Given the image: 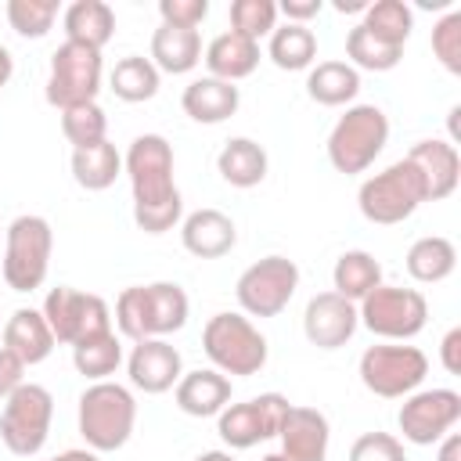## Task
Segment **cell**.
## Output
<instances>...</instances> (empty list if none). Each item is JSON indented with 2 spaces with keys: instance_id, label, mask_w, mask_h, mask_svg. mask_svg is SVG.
<instances>
[{
  "instance_id": "6da1fadb",
  "label": "cell",
  "mask_w": 461,
  "mask_h": 461,
  "mask_svg": "<svg viewBox=\"0 0 461 461\" xmlns=\"http://www.w3.org/2000/svg\"><path fill=\"white\" fill-rule=\"evenodd\" d=\"M173 144L162 133H140L122 155V173L130 176L133 223L144 234H166L184 220V198L173 180Z\"/></svg>"
},
{
  "instance_id": "7a4b0ae2",
  "label": "cell",
  "mask_w": 461,
  "mask_h": 461,
  "mask_svg": "<svg viewBox=\"0 0 461 461\" xmlns=\"http://www.w3.org/2000/svg\"><path fill=\"white\" fill-rule=\"evenodd\" d=\"M191 303L187 292L176 281H151V285H130L115 299V328L119 335L144 342V339H166L187 324Z\"/></svg>"
},
{
  "instance_id": "3957f363",
  "label": "cell",
  "mask_w": 461,
  "mask_h": 461,
  "mask_svg": "<svg viewBox=\"0 0 461 461\" xmlns=\"http://www.w3.org/2000/svg\"><path fill=\"white\" fill-rule=\"evenodd\" d=\"M76 425H79V436L86 439L90 450H97V454L122 450L133 436V425H137V400L126 385H119L112 378L90 382L79 393Z\"/></svg>"
},
{
  "instance_id": "277c9868",
  "label": "cell",
  "mask_w": 461,
  "mask_h": 461,
  "mask_svg": "<svg viewBox=\"0 0 461 461\" xmlns=\"http://www.w3.org/2000/svg\"><path fill=\"white\" fill-rule=\"evenodd\" d=\"M385 144H389V115L378 104H349L331 126L324 151L339 173L357 176L371 169V162L382 155Z\"/></svg>"
},
{
  "instance_id": "5b68a950",
  "label": "cell",
  "mask_w": 461,
  "mask_h": 461,
  "mask_svg": "<svg viewBox=\"0 0 461 461\" xmlns=\"http://www.w3.org/2000/svg\"><path fill=\"white\" fill-rule=\"evenodd\" d=\"M50 252H54L50 223L36 212L14 216L4 230V263H0L4 285L11 292H36L47 281Z\"/></svg>"
},
{
  "instance_id": "8992f818",
  "label": "cell",
  "mask_w": 461,
  "mask_h": 461,
  "mask_svg": "<svg viewBox=\"0 0 461 461\" xmlns=\"http://www.w3.org/2000/svg\"><path fill=\"white\" fill-rule=\"evenodd\" d=\"M202 349L220 375L252 378L267 367V339L245 313H212L202 328Z\"/></svg>"
},
{
  "instance_id": "52a82bcc",
  "label": "cell",
  "mask_w": 461,
  "mask_h": 461,
  "mask_svg": "<svg viewBox=\"0 0 461 461\" xmlns=\"http://www.w3.org/2000/svg\"><path fill=\"white\" fill-rule=\"evenodd\" d=\"M421 202H425V184H421V173L407 158L385 166L382 173H371L357 191L360 216L378 227L411 220Z\"/></svg>"
},
{
  "instance_id": "ba28073f",
  "label": "cell",
  "mask_w": 461,
  "mask_h": 461,
  "mask_svg": "<svg viewBox=\"0 0 461 461\" xmlns=\"http://www.w3.org/2000/svg\"><path fill=\"white\" fill-rule=\"evenodd\" d=\"M357 317L382 342H411L429 324V299L418 288L378 285L357 303Z\"/></svg>"
},
{
  "instance_id": "9c48e42d",
  "label": "cell",
  "mask_w": 461,
  "mask_h": 461,
  "mask_svg": "<svg viewBox=\"0 0 461 461\" xmlns=\"http://www.w3.org/2000/svg\"><path fill=\"white\" fill-rule=\"evenodd\" d=\"M357 375L367 393H375L382 400H403L414 389H421V382L429 375V357L407 342H378L360 353Z\"/></svg>"
},
{
  "instance_id": "30bf717a",
  "label": "cell",
  "mask_w": 461,
  "mask_h": 461,
  "mask_svg": "<svg viewBox=\"0 0 461 461\" xmlns=\"http://www.w3.org/2000/svg\"><path fill=\"white\" fill-rule=\"evenodd\" d=\"M54 421V396L50 389L25 382L18 385L0 407V439L14 457H32L43 450Z\"/></svg>"
},
{
  "instance_id": "8fae6325",
  "label": "cell",
  "mask_w": 461,
  "mask_h": 461,
  "mask_svg": "<svg viewBox=\"0 0 461 461\" xmlns=\"http://www.w3.org/2000/svg\"><path fill=\"white\" fill-rule=\"evenodd\" d=\"M101 79H104V61L101 50L83 47V43H61L50 54V72H47V104L65 112L76 104H90L101 94Z\"/></svg>"
},
{
  "instance_id": "7c38bea8",
  "label": "cell",
  "mask_w": 461,
  "mask_h": 461,
  "mask_svg": "<svg viewBox=\"0 0 461 461\" xmlns=\"http://www.w3.org/2000/svg\"><path fill=\"white\" fill-rule=\"evenodd\" d=\"M40 313L47 317L50 324V335L54 342L61 346H76L83 339H94V335H104V331H115L112 328V310L101 295L94 292H79V288H68V285H58L47 292Z\"/></svg>"
},
{
  "instance_id": "4fadbf2b",
  "label": "cell",
  "mask_w": 461,
  "mask_h": 461,
  "mask_svg": "<svg viewBox=\"0 0 461 461\" xmlns=\"http://www.w3.org/2000/svg\"><path fill=\"white\" fill-rule=\"evenodd\" d=\"M299 288V267L288 256H263L241 270L234 295L245 317H277Z\"/></svg>"
},
{
  "instance_id": "5bb4252c",
  "label": "cell",
  "mask_w": 461,
  "mask_h": 461,
  "mask_svg": "<svg viewBox=\"0 0 461 461\" xmlns=\"http://www.w3.org/2000/svg\"><path fill=\"white\" fill-rule=\"evenodd\" d=\"M288 407L292 403L281 393H259L245 403H227L216 414V432L230 450H249L263 439H277Z\"/></svg>"
},
{
  "instance_id": "9a60e30c",
  "label": "cell",
  "mask_w": 461,
  "mask_h": 461,
  "mask_svg": "<svg viewBox=\"0 0 461 461\" xmlns=\"http://www.w3.org/2000/svg\"><path fill=\"white\" fill-rule=\"evenodd\" d=\"M461 421V393L457 389H414L403 396L396 425L407 443L432 447Z\"/></svg>"
},
{
  "instance_id": "2e32d148",
  "label": "cell",
  "mask_w": 461,
  "mask_h": 461,
  "mask_svg": "<svg viewBox=\"0 0 461 461\" xmlns=\"http://www.w3.org/2000/svg\"><path fill=\"white\" fill-rule=\"evenodd\" d=\"M360 328V317H357V303L342 299L339 292H317L306 310H303V335L310 346L331 353V349H342Z\"/></svg>"
},
{
  "instance_id": "e0dca14e",
  "label": "cell",
  "mask_w": 461,
  "mask_h": 461,
  "mask_svg": "<svg viewBox=\"0 0 461 461\" xmlns=\"http://www.w3.org/2000/svg\"><path fill=\"white\" fill-rule=\"evenodd\" d=\"M126 375H130L133 389H140L148 396H162L180 382L184 357L166 339H144V342H133V349L126 357Z\"/></svg>"
},
{
  "instance_id": "ac0fdd59",
  "label": "cell",
  "mask_w": 461,
  "mask_h": 461,
  "mask_svg": "<svg viewBox=\"0 0 461 461\" xmlns=\"http://www.w3.org/2000/svg\"><path fill=\"white\" fill-rule=\"evenodd\" d=\"M407 162L421 173V184H425V202H443L457 191V180H461V155H457V144L443 140V137H429V140H418L411 151H407Z\"/></svg>"
},
{
  "instance_id": "d6986e66",
  "label": "cell",
  "mask_w": 461,
  "mask_h": 461,
  "mask_svg": "<svg viewBox=\"0 0 461 461\" xmlns=\"http://www.w3.org/2000/svg\"><path fill=\"white\" fill-rule=\"evenodd\" d=\"M281 439V457L285 461H328V443H331V425L317 407H288L285 425L277 432Z\"/></svg>"
},
{
  "instance_id": "ffe728a7",
  "label": "cell",
  "mask_w": 461,
  "mask_h": 461,
  "mask_svg": "<svg viewBox=\"0 0 461 461\" xmlns=\"http://www.w3.org/2000/svg\"><path fill=\"white\" fill-rule=\"evenodd\" d=\"M180 245L194 259H220L238 245V227L220 209H194L180 220Z\"/></svg>"
},
{
  "instance_id": "44dd1931",
  "label": "cell",
  "mask_w": 461,
  "mask_h": 461,
  "mask_svg": "<svg viewBox=\"0 0 461 461\" xmlns=\"http://www.w3.org/2000/svg\"><path fill=\"white\" fill-rule=\"evenodd\" d=\"M230 378L220 375L216 367H198V371H184L180 382L173 385V400L184 414L191 418H216L227 403H230Z\"/></svg>"
},
{
  "instance_id": "7402d4cb",
  "label": "cell",
  "mask_w": 461,
  "mask_h": 461,
  "mask_svg": "<svg viewBox=\"0 0 461 461\" xmlns=\"http://www.w3.org/2000/svg\"><path fill=\"white\" fill-rule=\"evenodd\" d=\"M241 104V90L234 83H223V79H212V76H202V79H191L180 94V108L187 119L202 122V126H216V122H227Z\"/></svg>"
},
{
  "instance_id": "603a6c76",
  "label": "cell",
  "mask_w": 461,
  "mask_h": 461,
  "mask_svg": "<svg viewBox=\"0 0 461 461\" xmlns=\"http://www.w3.org/2000/svg\"><path fill=\"white\" fill-rule=\"evenodd\" d=\"M259 43L256 40H249V36H241V32H220V36H212L209 40V47L202 50V61H205V68H209V76L212 79H223V83H238V79H245V76H252L256 72V65H259Z\"/></svg>"
},
{
  "instance_id": "cb8c5ba5",
  "label": "cell",
  "mask_w": 461,
  "mask_h": 461,
  "mask_svg": "<svg viewBox=\"0 0 461 461\" xmlns=\"http://www.w3.org/2000/svg\"><path fill=\"white\" fill-rule=\"evenodd\" d=\"M4 346H7L14 357H22L25 367H32V364H43V360L54 353L58 342H54L50 324H47V317H43L40 310L18 306V310L7 317V324H4Z\"/></svg>"
},
{
  "instance_id": "d4e9b609",
  "label": "cell",
  "mask_w": 461,
  "mask_h": 461,
  "mask_svg": "<svg viewBox=\"0 0 461 461\" xmlns=\"http://www.w3.org/2000/svg\"><path fill=\"white\" fill-rule=\"evenodd\" d=\"M267 169H270V158H267V148L252 137H230L220 155H216V173L230 184V187H256L267 180Z\"/></svg>"
},
{
  "instance_id": "484cf974",
  "label": "cell",
  "mask_w": 461,
  "mask_h": 461,
  "mask_svg": "<svg viewBox=\"0 0 461 461\" xmlns=\"http://www.w3.org/2000/svg\"><path fill=\"white\" fill-rule=\"evenodd\" d=\"M61 25H65L68 43H83V47L101 50L115 36V11L104 0H72L61 11Z\"/></svg>"
},
{
  "instance_id": "4316f807",
  "label": "cell",
  "mask_w": 461,
  "mask_h": 461,
  "mask_svg": "<svg viewBox=\"0 0 461 461\" xmlns=\"http://www.w3.org/2000/svg\"><path fill=\"white\" fill-rule=\"evenodd\" d=\"M151 65L169 76H187L202 61V36L198 29H176V25H158L151 32Z\"/></svg>"
},
{
  "instance_id": "83f0119b",
  "label": "cell",
  "mask_w": 461,
  "mask_h": 461,
  "mask_svg": "<svg viewBox=\"0 0 461 461\" xmlns=\"http://www.w3.org/2000/svg\"><path fill=\"white\" fill-rule=\"evenodd\" d=\"M72 180L83 191H108L122 173V155L112 140H97L86 148H72Z\"/></svg>"
},
{
  "instance_id": "f1b7e54d",
  "label": "cell",
  "mask_w": 461,
  "mask_h": 461,
  "mask_svg": "<svg viewBox=\"0 0 461 461\" xmlns=\"http://www.w3.org/2000/svg\"><path fill=\"white\" fill-rule=\"evenodd\" d=\"M403 267H407V274H411L418 285H439V281H447V277L454 274V267H457V249H454V241L443 238V234H425V238H418V241L407 249Z\"/></svg>"
},
{
  "instance_id": "f546056e",
  "label": "cell",
  "mask_w": 461,
  "mask_h": 461,
  "mask_svg": "<svg viewBox=\"0 0 461 461\" xmlns=\"http://www.w3.org/2000/svg\"><path fill=\"white\" fill-rule=\"evenodd\" d=\"M306 94L324 108L349 104L360 94V72L349 61H317L306 72Z\"/></svg>"
},
{
  "instance_id": "4dcf8cb0",
  "label": "cell",
  "mask_w": 461,
  "mask_h": 461,
  "mask_svg": "<svg viewBox=\"0 0 461 461\" xmlns=\"http://www.w3.org/2000/svg\"><path fill=\"white\" fill-rule=\"evenodd\" d=\"M378 285H382V263L364 249L342 252L335 259V267H331V292H339L349 303H360Z\"/></svg>"
},
{
  "instance_id": "1f68e13d",
  "label": "cell",
  "mask_w": 461,
  "mask_h": 461,
  "mask_svg": "<svg viewBox=\"0 0 461 461\" xmlns=\"http://www.w3.org/2000/svg\"><path fill=\"white\" fill-rule=\"evenodd\" d=\"M267 58L281 68V72H303V68H313L317 61V36L313 29L306 25H277L270 36H267Z\"/></svg>"
},
{
  "instance_id": "d6a6232c",
  "label": "cell",
  "mask_w": 461,
  "mask_h": 461,
  "mask_svg": "<svg viewBox=\"0 0 461 461\" xmlns=\"http://www.w3.org/2000/svg\"><path fill=\"white\" fill-rule=\"evenodd\" d=\"M158 83H162V72L151 65V58L144 54H126L115 61L112 76H108V90L126 101V104H140V101H151L158 94Z\"/></svg>"
},
{
  "instance_id": "836d02e7",
  "label": "cell",
  "mask_w": 461,
  "mask_h": 461,
  "mask_svg": "<svg viewBox=\"0 0 461 461\" xmlns=\"http://www.w3.org/2000/svg\"><path fill=\"white\" fill-rule=\"evenodd\" d=\"M119 364H122V342L115 331H104L72 346V367L90 382H104L108 375L119 371Z\"/></svg>"
},
{
  "instance_id": "e575fe53",
  "label": "cell",
  "mask_w": 461,
  "mask_h": 461,
  "mask_svg": "<svg viewBox=\"0 0 461 461\" xmlns=\"http://www.w3.org/2000/svg\"><path fill=\"white\" fill-rule=\"evenodd\" d=\"M346 58L357 72H389L403 61V47H393L378 36H371L360 22L346 32Z\"/></svg>"
},
{
  "instance_id": "d590c367",
  "label": "cell",
  "mask_w": 461,
  "mask_h": 461,
  "mask_svg": "<svg viewBox=\"0 0 461 461\" xmlns=\"http://www.w3.org/2000/svg\"><path fill=\"white\" fill-rule=\"evenodd\" d=\"M360 25L371 36H378L393 47H403L411 40V29H414V11L403 0H371Z\"/></svg>"
},
{
  "instance_id": "8d00e7d4",
  "label": "cell",
  "mask_w": 461,
  "mask_h": 461,
  "mask_svg": "<svg viewBox=\"0 0 461 461\" xmlns=\"http://www.w3.org/2000/svg\"><path fill=\"white\" fill-rule=\"evenodd\" d=\"M61 133H65V140L72 148H86V144L108 140V115H104V108L97 101L65 108L61 112Z\"/></svg>"
},
{
  "instance_id": "74e56055",
  "label": "cell",
  "mask_w": 461,
  "mask_h": 461,
  "mask_svg": "<svg viewBox=\"0 0 461 461\" xmlns=\"http://www.w3.org/2000/svg\"><path fill=\"white\" fill-rule=\"evenodd\" d=\"M61 14L58 0H7V22L18 36L40 40L54 29V18Z\"/></svg>"
},
{
  "instance_id": "f35d334b",
  "label": "cell",
  "mask_w": 461,
  "mask_h": 461,
  "mask_svg": "<svg viewBox=\"0 0 461 461\" xmlns=\"http://www.w3.org/2000/svg\"><path fill=\"white\" fill-rule=\"evenodd\" d=\"M230 32H241L249 40H263L277 29V4L274 0H230Z\"/></svg>"
},
{
  "instance_id": "ab89813d",
  "label": "cell",
  "mask_w": 461,
  "mask_h": 461,
  "mask_svg": "<svg viewBox=\"0 0 461 461\" xmlns=\"http://www.w3.org/2000/svg\"><path fill=\"white\" fill-rule=\"evenodd\" d=\"M432 54L450 76H461V11H447L432 25Z\"/></svg>"
},
{
  "instance_id": "60d3db41",
  "label": "cell",
  "mask_w": 461,
  "mask_h": 461,
  "mask_svg": "<svg viewBox=\"0 0 461 461\" xmlns=\"http://www.w3.org/2000/svg\"><path fill=\"white\" fill-rule=\"evenodd\" d=\"M349 461H407L403 439L393 432H364L353 439Z\"/></svg>"
},
{
  "instance_id": "b9f144b4",
  "label": "cell",
  "mask_w": 461,
  "mask_h": 461,
  "mask_svg": "<svg viewBox=\"0 0 461 461\" xmlns=\"http://www.w3.org/2000/svg\"><path fill=\"white\" fill-rule=\"evenodd\" d=\"M158 18L162 25L198 29L209 18V0H158Z\"/></svg>"
},
{
  "instance_id": "7bdbcfd3",
  "label": "cell",
  "mask_w": 461,
  "mask_h": 461,
  "mask_svg": "<svg viewBox=\"0 0 461 461\" xmlns=\"http://www.w3.org/2000/svg\"><path fill=\"white\" fill-rule=\"evenodd\" d=\"M18 385H25V364H22V357H14L7 346H0V403H4Z\"/></svg>"
},
{
  "instance_id": "ee69618b",
  "label": "cell",
  "mask_w": 461,
  "mask_h": 461,
  "mask_svg": "<svg viewBox=\"0 0 461 461\" xmlns=\"http://www.w3.org/2000/svg\"><path fill=\"white\" fill-rule=\"evenodd\" d=\"M324 7V0H281L277 4V14H285V22L292 25H306L310 18H317Z\"/></svg>"
},
{
  "instance_id": "f6af8a7d",
  "label": "cell",
  "mask_w": 461,
  "mask_h": 461,
  "mask_svg": "<svg viewBox=\"0 0 461 461\" xmlns=\"http://www.w3.org/2000/svg\"><path fill=\"white\" fill-rule=\"evenodd\" d=\"M439 364L447 375H461V328H450L439 342Z\"/></svg>"
},
{
  "instance_id": "bcb514c9",
  "label": "cell",
  "mask_w": 461,
  "mask_h": 461,
  "mask_svg": "<svg viewBox=\"0 0 461 461\" xmlns=\"http://www.w3.org/2000/svg\"><path fill=\"white\" fill-rule=\"evenodd\" d=\"M436 461H461V436H457V432H447V436L439 439Z\"/></svg>"
},
{
  "instance_id": "7dc6e473",
  "label": "cell",
  "mask_w": 461,
  "mask_h": 461,
  "mask_svg": "<svg viewBox=\"0 0 461 461\" xmlns=\"http://www.w3.org/2000/svg\"><path fill=\"white\" fill-rule=\"evenodd\" d=\"M50 461H101V454H97V450H90V447H72V450L54 454Z\"/></svg>"
},
{
  "instance_id": "c3c4849f",
  "label": "cell",
  "mask_w": 461,
  "mask_h": 461,
  "mask_svg": "<svg viewBox=\"0 0 461 461\" xmlns=\"http://www.w3.org/2000/svg\"><path fill=\"white\" fill-rule=\"evenodd\" d=\"M11 76H14V58H11V50L0 43V90L11 83Z\"/></svg>"
},
{
  "instance_id": "681fc988",
  "label": "cell",
  "mask_w": 461,
  "mask_h": 461,
  "mask_svg": "<svg viewBox=\"0 0 461 461\" xmlns=\"http://www.w3.org/2000/svg\"><path fill=\"white\" fill-rule=\"evenodd\" d=\"M367 4H371V0H335L331 7H335L339 14H353V11H367Z\"/></svg>"
},
{
  "instance_id": "f907efd6",
  "label": "cell",
  "mask_w": 461,
  "mask_h": 461,
  "mask_svg": "<svg viewBox=\"0 0 461 461\" xmlns=\"http://www.w3.org/2000/svg\"><path fill=\"white\" fill-rule=\"evenodd\" d=\"M194 461H238L230 450H205V454H198Z\"/></svg>"
},
{
  "instance_id": "816d5d0a",
  "label": "cell",
  "mask_w": 461,
  "mask_h": 461,
  "mask_svg": "<svg viewBox=\"0 0 461 461\" xmlns=\"http://www.w3.org/2000/svg\"><path fill=\"white\" fill-rule=\"evenodd\" d=\"M259 461H285V457H281V454H277V450H274V454H263V457H259Z\"/></svg>"
}]
</instances>
